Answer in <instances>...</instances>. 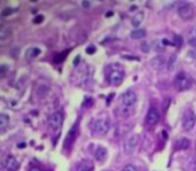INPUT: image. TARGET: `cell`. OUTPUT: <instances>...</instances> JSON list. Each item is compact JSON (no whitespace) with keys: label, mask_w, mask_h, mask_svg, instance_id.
Masks as SVG:
<instances>
[{"label":"cell","mask_w":196,"mask_h":171,"mask_svg":"<svg viewBox=\"0 0 196 171\" xmlns=\"http://www.w3.org/2000/svg\"><path fill=\"white\" fill-rule=\"evenodd\" d=\"M175 86H176V88L180 90V91L188 90L191 87V79L188 78L187 74L180 72L176 75V78H175Z\"/></svg>","instance_id":"obj_4"},{"label":"cell","mask_w":196,"mask_h":171,"mask_svg":"<svg viewBox=\"0 0 196 171\" xmlns=\"http://www.w3.org/2000/svg\"><path fill=\"white\" fill-rule=\"evenodd\" d=\"M83 7H85V8L89 7V3L88 2H83Z\"/></svg>","instance_id":"obj_32"},{"label":"cell","mask_w":196,"mask_h":171,"mask_svg":"<svg viewBox=\"0 0 196 171\" xmlns=\"http://www.w3.org/2000/svg\"><path fill=\"white\" fill-rule=\"evenodd\" d=\"M12 35V29L9 28L8 26H4V24H0V40L4 42V40H7L11 38Z\"/></svg>","instance_id":"obj_11"},{"label":"cell","mask_w":196,"mask_h":171,"mask_svg":"<svg viewBox=\"0 0 196 171\" xmlns=\"http://www.w3.org/2000/svg\"><path fill=\"white\" fill-rule=\"evenodd\" d=\"M123 78H124V74H123L122 70L113 68V70H111V71H109V74H108V82L111 83L112 86H119V84H122Z\"/></svg>","instance_id":"obj_7"},{"label":"cell","mask_w":196,"mask_h":171,"mask_svg":"<svg viewBox=\"0 0 196 171\" xmlns=\"http://www.w3.org/2000/svg\"><path fill=\"white\" fill-rule=\"evenodd\" d=\"M178 13L183 20H189V19H192V16L195 15V9L192 7V4L180 3V6L178 8Z\"/></svg>","instance_id":"obj_3"},{"label":"cell","mask_w":196,"mask_h":171,"mask_svg":"<svg viewBox=\"0 0 196 171\" xmlns=\"http://www.w3.org/2000/svg\"><path fill=\"white\" fill-rule=\"evenodd\" d=\"M76 171H93V163L91 160H82L78 164Z\"/></svg>","instance_id":"obj_12"},{"label":"cell","mask_w":196,"mask_h":171,"mask_svg":"<svg viewBox=\"0 0 196 171\" xmlns=\"http://www.w3.org/2000/svg\"><path fill=\"white\" fill-rule=\"evenodd\" d=\"M87 52H88V54H92V52H95V47H93V46L88 47V48H87Z\"/></svg>","instance_id":"obj_28"},{"label":"cell","mask_w":196,"mask_h":171,"mask_svg":"<svg viewBox=\"0 0 196 171\" xmlns=\"http://www.w3.org/2000/svg\"><path fill=\"white\" fill-rule=\"evenodd\" d=\"M43 20H44V16H43V15H39V16H36V18H35V19H33V23H36V24H39V23H42V22H43Z\"/></svg>","instance_id":"obj_26"},{"label":"cell","mask_w":196,"mask_h":171,"mask_svg":"<svg viewBox=\"0 0 196 171\" xmlns=\"http://www.w3.org/2000/svg\"><path fill=\"white\" fill-rule=\"evenodd\" d=\"M168 104H169V99H165V103H164V110L168 108Z\"/></svg>","instance_id":"obj_29"},{"label":"cell","mask_w":196,"mask_h":171,"mask_svg":"<svg viewBox=\"0 0 196 171\" xmlns=\"http://www.w3.org/2000/svg\"><path fill=\"white\" fill-rule=\"evenodd\" d=\"M189 147V140L187 138H183V139H179L178 142V150H185Z\"/></svg>","instance_id":"obj_19"},{"label":"cell","mask_w":196,"mask_h":171,"mask_svg":"<svg viewBox=\"0 0 196 171\" xmlns=\"http://www.w3.org/2000/svg\"><path fill=\"white\" fill-rule=\"evenodd\" d=\"M136 94H135L133 91H125L123 95H122V103L123 106H125V107H133L135 103H136Z\"/></svg>","instance_id":"obj_9"},{"label":"cell","mask_w":196,"mask_h":171,"mask_svg":"<svg viewBox=\"0 0 196 171\" xmlns=\"http://www.w3.org/2000/svg\"><path fill=\"white\" fill-rule=\"evenodd\" d=\"M151 66H152L153 68H156V70L162 68V67L164 66V59H163L162 56H156V58H153L152 60H151Z\"/></svg>","instance_id":"obj_17"},{"label":"cell","mask_w":196,"mask_h":171,"mask_svg":"<svg viewBox=\"0 0 196 171\" xmlns=\"http://www.w3.org/2000/svg\"><path fill=\"white\" fill-rule=\"evenodd\" d=\"M139 135H132V137H129L125 139V142H124V153L125 154H132L135 150H136L138 147V144H139Z\"/></svg>","instance_id":"obj_5"},{"label":"cell","mask_w":196,"mask_h":171,"mask_svg":"<svg viewBox=\"0 0 196 171\" xmlns=\"http://www.w3.org/2000/svg\"><path fill=\"white\" fill-rule=\"evenodd\" d=\"M140 48H142V51L143 52H149V49H151V44L147 43V42H144L140 44Z\"/></svg>","instance_id":"obj_24"},{"label":"cell","mask_w":196,"mask_h":171,"mask_svg":"<svg viewBox=\"0 0 196 171\" xmlns=\"http://www.w3.org/2000/svg\"><path fill=\"white\" fill-rule=\"evenodd\" d=\"M12 12H15V11H13V8H7V9H4V12H3V16H7V15L12 13Z\"/></svg>","instance_id":"obj_27"},{"label":"cell","mask_w":196,"mask_h":171,"mask_svg":"<svg viewBox=\"0 0 196 171\" xmlns=\"http://www.w3.org/2000/svg\"><path fill=\"white\" fill-rule=\"evenodd\" d=\"M3 164H4V168H6L7 171H18L19 166H20L19 160L15 157H12V155H7L3 160Z\"/></svg>","instance_id":"obj_8"},{"label":"cell","mask_w":196,"mask_h":171,"mask_svg":"<svg viewBox=\"0 0 196 171\" xmlns=\"http://www.w3.org/2000/svg\"><path fill=\"white\" fill-rule=\"evenodd\" d=\"M160 120V114L156 108H149L147 112V117H145V122L149 126H155Z\"/></svg>","instance_id":"obj_10"},{"label":"cell","mask_w":196,"mask_h":171,"mask_svg":"<svg viewBox=\"0 0 196 171\" xmlns=\"http://www.w3.org/2000/svg\"><path fill=\"white\" fill-rule=\"evenodd\" d=\"M122 171H138V168L135 167L133 164H127V166H124Z\"/></svg>","instance_id":"obj_25"},{"label":"cell","mask_w":196,"mask_h":171,"mask_svg":"<svg viewBox=\"0 0 196 171\" xmlns=\"http://www.w3.org/2000/svg\"><path fill=\"white\" fill-rule=\"evenodd\" d=\"M193 34H195V36H196V27H195V29H193Z\"/></svg>","instance_id":"obj_33"},{"label":"cell","mask_w":196,"mask_h":171,"mask_svg":"<svg viewBox=\"0 0 196 171\" xmlns=\"http://www.w3.org/2000/svg\"><path fill=\"white\" fill-rule=\"evenodd\" d=\"M8 72V66L7 64H0V79L4 78Z\"/></svg>","instance_id":"obj_22"},{"label":"cell","mask_w":196,"mask_h":171,"mask_svg":"<svg viewBox=\"0 0 196 171\" xmlns=\"http://www.w3.org/2000/svg\"><path fill=\"white\" fill-rule=\"evenodd\" d=\"M40 54H42V49H40V48H38V47H31V48H28V51H27V58H29V59L38 58Z\"/></svg>","instance_id":"obj_18"},{"label":"cell","mask_w":196,"mask_h":171,"mask_svg":"<svg viewBox=\"0 0 196 171\" xmlns=\"http://www.w3.org/2000/svg\"><path fill=\"white\" fill-rule=\"evenodd\" d=\"M28 171H42V168H39V167H31Z\"/></svg>","instance_id":"obj_30"},{"label":"cell","mask_w":196,"mask_h":171,"mask_svg":"<svg viewBox=\"0 0 196 171\" xmlns=\"http://www.w3.org/2000/svg\"><path fill=\"white\" fill-rule=\"evenodd\" d=\"M64 122V114L62 111H55L49 115L48 118V126L51 130H59Z\"/></svg>","instance_id":"obj_2"},{"label":"cell","mask_w":196,"mask_h":171,"mask_svg":"<svg viewBox=\"0 0 196 171\" xmlns=\"http://www.w3.org/2000/svg\"><path fill=\"white\" fill-rule=\"evenodd\" d=\"M9 124V117L7 114H0V132H4Z\"/></svg>","instance_id":"obj_15"},{"label":"cell","mask_w":196,"mask_h":171,"mask_svg":"<svg viewBox=\"0 0 196 171\" xmlns=\"http://www.w3.org/2000/svg\"><path fill=\"white\" fill-rule=\"evenodd\" d=\"M175 62H176V56H175V55H172V56L169 58V62H168V70H169V71H172V70H173Z\"/></svg>","instance_id":"obj_23"},{"label":"cell","mask_w":196,"mask_h":171,"mask_svg":"<svg viewBox=\"0 0 196 171\" xmlns=\"http://www.w3.org/2000/svg\"><path fill=\"white\" fill-rule=\"evenodd\" d=\"M109 127H111V123L107 118H99L92 123V132L96 135H104L108 132Z\"/></svg>","instance_id":"obj_1"},{"label":"cell","mask_w":196,"mask_h":171,"mask_svg":"<svg viewBox=\"0 0 196 171\" xmlns=\"http://www.w3.org/2000/svg\"><path fill=\"white\" fill-rule=\"evenodd\" d=\"M143 20H144V12H138L132 19H131V24H132L135 28H138V27L142 26Z\"/></svg>","instance_id":"obj_14"},{"label":"cell","mask_w":196,"mask_h":171,"mask_svg":"<svg viewBox=\"0 0 196 171\" xmlns=\"http://www.w3.org/2000/svg\"><path fill=\"white\" fill-rule=\"evenodd\" d=\"M189 44H191V46H196V40L191 39V40H189Z\"/></svg>","instance_id":"obj_31"},{"label":"cell","mask_w":196,"mask_h":171,"mask_svg":"<svg viewBox=\"0 0 196 171\" xmlns=\"http://www.w3.org/2000/svg\"><path fill=\"white\" fill-rule=\"evenodd\" d=\"M196 124V114L192 111H187L183 118V128L185 131H191Z\"/></svg>","instance_id":"obj_6"},{"label":"cell","mask_w":196,"mask_h":171,"mask_svg":"<svg viewBox=\"0 0 196 171\" xmlns=\"http://www.w3.org/2000/svg\"><path fill=\"white\" fill-rule=\"evenodd\" d=\"M76 135H78V128L73 127L71 131L68 132V137H67V139H65V148H69L73 144V140H75V138H76Z\"/></svg>","instance_id":"obj_13"},{"label":"cell","mask_w":196,"mask_h":171,"mask_svg":"<svg viewBox=\"0 0 196 171\" xmlns=\"http://www.w3.org/2000/svg\"><path fill=\"white\" fill-rule=\"evenodd\" d=\"M144 36H145L144 29H135V31L131 32V38H132V39H142Z\"/></svg>","instance_id":"obj_20"},{"label":"cell","mask_w":196,"mask_h":171,"mask_svg":"<svg viewBox=\"0 0 196 171\" xmlns=\"http://www.w3.org/2000/svg\"><path fill=\"white\" fill-rule=\"evenodd\" d=\"M151 48H152L153 51H156V52H163L164 51V46H163V43H160V42H153L152 44H151Z\"/></svg>","instance_id":"obj_21"},{"label":"cell","mask_w":196,"mask_h":171,"mask_svg":"<svg viewBox=\"0 0 196 171\" xmlns=\"http://www.w3.org/2000/svg\"><path fill=\"white\" fill-rule=\"evenodd\" d=\"M95 158H96V160H99V162H103V160L107 158V150L104 147H98L96 151H95Z\"/></svg>","instance_id":"obj_16"}]
</instances>
